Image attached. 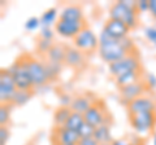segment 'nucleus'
Segmentation results:
<instances>
[{"label": "nucleus", "mask_w": 156, "mask_h": 145, "mask_svg": "<svg viewBox=\"0 0 156 145\" xmlns=\"http://www.w3.org/2000/svg\"><path fill=\"white\" fill-rule=\"evenodd\" d=\"M99 56L107 64H113V62L124 59L130 53L125 49V47L121 44V40L112 39L104 31L99 34Z\"/></svg>", "instance_id": "1"}, {"label": "nucleus", "mask_w": 156, "mask_h": 145, "mask_svg": "<svg viewBox=\"0 0 156 145\" xmlns=\"http://www.w3.org/2000/svg\"><path fill=\"white\" fill-rule=\"evenodd\" d=\"M108 16L109 18H113V20L122 21L130 30H134L139 23V18H138L139 13L136 11V8L129 7L124 0L115 2L112 4L108 9Z\"/></svg>", "instance_id": "2"}, {"label": "nucleus", "mask_w": 156, "mask_h": 145, "mask_svg": "<svg viewBox=\"0 0 156 145\" xmlns=\"http://www.w3.org/2000/svg\"><path fill=\"white\" fill-rule=\"evenodd\" d=\"M5 70L13 76L17 89H26V91L34 89L31 76L27 67V56H21L11 66L5 67Z\"/></svg>", "instance_id": "3"}, {"label": "nucleus", "mask_w": 156, "mask_h": 145, "mask_svg": "<svg viewBox=\"0 0 156 145\" xmlns=\"http://www.w3.org/2000/svg\"><path fill=\"white\" fill-rule=\"evenodd\" d=\"M108 70H109V74L113 76V78H117V76L124 75L130 71L142 70V67H140V60H139V56H138V53H136V51L130 53V55H128L126 57H124V59L113 62V64H109Z\"/></svg>", "instance_id": "4"}, {"label": "nucleus", "mask_w": 156, "mask_h": 145, "mask_svg": "<svg viewBox=\"0 0 156 145\" xmlns=\"http://www.w3.org/2000/svg\"><path fill=\"white\" fill-rule=\"evenodd\" d=\"M129 122L134 131L146 136L150 132H152L154 127L156 126V112H147V113H138L129 115Z\"/></svg>", "instance_id": "5"}, {"label": "nucleus", "mask_w": 156, "mask_h": 145, "mask_svg": "<svg viewBox=\"0 0 156 145\" xmlns=\"http://www.w3.org/2000/svg\"><path fill=\"white\" fill-rule=\"evenodd\" d=\"M85 122L94 127L101 124H111V114L101 100H96L91 108L83 114Z\"/></svg>", "instance_id": "6"}, {"label": "nucleus", "mask_w": 156, "mask_h": 145, "mask_svg": "<svg viewBox=\"0 0 156 145\" xmlns=\"http://www.w3.org/2000/svg\"><path fill=\"white\" fill-rule=\"evenodd\" d=\"M73 47H76L83 53H92L99 48V36L90 27L86 26L73 39Z\"/></svg>", "instance_id": "7"}, {"label": "nucleus", "mask_w": 156, "mask_h": 145, "mask_svg": "<svg viewBox=\"0 0 156 145\" xmlns=\"http://www.w3.org/2000/svg\"><path fill=\"white\" fill-rule=\"evenodd\" d=\"M27 67H29V72H30L34 88L43 87L50 82L47 67H46V62L38 60L35 57L27 56Z\"/></svg>", "instance_id": "8"}, {"label": "nucleus", "mask_w": 156, "mask_h": 145, "mask_svg": "<svg viewBox=\"0 0 156 145\" xmlns=\"http://www.w3.org/2000/svg\"><path fill=\"white\" fill-rule=\"evenodd\" d=\"M17 91V86L14 83L13 76L3 69L0 71V101L4 105H12L13 96Z\"/></svg>", "instance_id": "9"}, {"label": "nucleus", "mask_w": 156, "mask_h": 145, "mask_svg": "<svg viewBox=\"0 0 156 145\" xmlns=\"http://www.w3.org/2000/svg\"><path fill=\"white\" fill-rule=\"evenodd\" d=\"M128 112L129 115L138 114V113H147V112H156V100L152 95L144 93L143 96L130 101L128 104Z\"/></svg>", "instance_id": "10"}, {"label": "nucleus", "mask_w": 156, "mask_h": 145, "mask_svg": "<svg viewBox=\"0 0 156 145\" xmlns=\"http://www.w3.org/2000/svg\"><path fill=\"white\" fill-rule=\"evenodd\" d=\"M83 27H86L85 21L57 20L56 25H55V31L57 32V35H60L62 38H66V39H74Z\"/></svg>", "instance_id": "11"}, {"label": "nucleus", "mask_w": 156, "mask_h": 145, "mask_svg": "<svg viewBox=\"0 0 156 145\" xmlns=\"http://www.w3.org/2000/svg\"><path fill=\"white\" fill-rule=\"evenodd\" d=\"M147 87H146L143 79L136 82V83L133 84H129V86H125V87H121L120 88V99H121V103H122L125 106H128V104L130 101H133L135 99L143 96L144 93H147Z\"/></svg>", "instance_id": "12"}, {"label": "nucleus", "mask_w": 156, "mask_h": 145, "mask_svg": "<svg viewBox=\"0 0 156 145\" xmlns=\"http://www.w3.org/2000/svg\"><path fill=\"white\" fill-rule=\"evenodd\" d=\"M107 35L112 39H117V40H121L124 38H128L129 36V32H130V29L125 25L122 21H119V20H113V18H108L105 21L104 26H103V30Z\"/></svg>", "instance_id": "13"}, {"label": "nucleus", "mask_w": 156, "mask_h": 145, "mask_svg": "<svg viewBox=\"0 0 156 145\" xmlns=\"http://www.w3.org/2000/svg\"><path fill=\"white\" fill-rule=\"evenodd\" d=\"M55 145H69V144H78L80 135L76 131L68 130L65 127H55L52 135Z\"/></svg>", "instance_id": "14"}, {"label": "nucleus", "mask_w": 156, "mask_h": 145, "mask_svg": "<svg viewBox=\"0 0 156 145\" xmlns=\"http://www.w3.org/2000/svg\"><path fill=\"white\" fill-rule=\"evenodd\" d=\"M96 100H98V99H96V97H92L91 93L77 95V96H74V97H73L70 109H72V112L85 114L87 110L91 108L92 104H94Z\"/></svg>", "instance_id": "15"}, {"label": "nucleus", "mask_w": 156, "mask_h": 145, "mask_svg": "<svg viewBox=\"0 0 156 145\" xmlns=\"http://www.w3.org/2000/svg\"><path fill=\"white\" fill-rule=\"evenodd\" d=\"M64 64L70 67H76V69L82 67L85 64V53L80 49H77L76 47H66Z\"/></svg>", "instance_id": "16"}, {"label": "nucleus", "mask_w": 156, "mask_h": 145, "mask_svg": "<svg viewBox=\"0 0 156 145\" xmlns=\"http://www.w3.org/2000/svg\"><path fill=\"white\" fill-rule=\"evenodd\" d=\"M58 20H65V21H85L83 20V12L82 8L76 5V4H70V5H65L58 13Z\"/></svg>", "instance_id": "17"}, {"label": "nucleus", "mask_w": 156, "mask_h": 145, "mask_svg": "<svg viewBox=\"0 0 156 145\" xmlns=\"http://www.w3.org/2000/svg\"><path fill=\"white\" fill-rule=\"evenodd\" d=\"M94 139L99 144H111L113 141L112 132H111V124H101L95 127Z\"/></svg>", "instance_id": "18"}, {"label": "nucleus", "mask_w": 156, "mask_h": 145, "mask_svg": "<svg viewBox=\"0 0 156 145\" xmlns=\"http://www.w3.org/2000/svg\"><path fill=\"white\" fill-rule=\"evenodd\" d=\"M139 80H142V70L130 71V72H126L124 75H120V76H117V78H115V82H116V84L119 86V88L136 83V82H139Z\"/></svg>", "instance_id": "19"}, {"label": "nucleus", "mask_w": 156, "mask_h": 145, "mask_svg": "<svg viewBox=\"0 0 156 145\" xmlns=\"http://www.w3.org/2000/svg\"><path fill=\"white\" fill-rule=\"evenodd\" d=\"M65 53H66V47L65 46H62V44H53V47L50 49V52L46 55L47 61L57 62V64H64Z\"/></svg>", "instance_id": "20"}, {"label": "nucleus", "mask_w": 156, "mask_h": 145, "mask_svg": "<svg viewBox=\"0 0 156 145\" xmlns=\"http://www.w3.org/2000/svg\"><path fill=\"white\" fill-rule=\"evenodd\" d=\"M72 114V109L68 106H58L53 112V123L55 127H64Z\"/></svg>", "instance_id": "21"}, {"label": "nucleus", "mask_w": 156, "mask_h": 145, "mask_svg": "<svg viewBox=\"0 0 156 145\" xmlns=\"http://www.w3.org/2000/svg\"><path fill=\"white\" fill-rule=\"evenodd\" d=\"M56 20L57 18V9L56 8H50L47 11L43 12V14L41 16V23L42 27H51L52 25H56Z\"/></svg>", "instance_id": "22"}, {"label": "nucleus", "mask_w": 156, "mask_h": 145, "mask_svg": "<svg viewBox=\"0 0 156 145\" xmlns=\"http://www.w3.org/2000/svg\"><path fill=\"white\" fill-rule=\"evenodd\" d=\"M85 123V118H83V114L81 113H76V112H72L69 119H68V122L65 123L64 127L68 128V130H72V131H76L78 132V130L82 124Z\"/></svg>", "instance_id": "23"}, {"label": "nucleus", "mask_w": 156, "mask_h": 145, "mask_svg": "<svg viewBox=\"0 0 156 145\" xmlns=\"http://www.w3.org/2000/svg\"><path fill=\"white\" fill-rule=\"evenodd\" d=\"M31 96H33V89H31V91L17 89L16 93H14V96H13L12 105H16V106H22V105H25L27 101L31 99Z\"/></svg>", "instance_id": "24"}, {"label": "nucleus", "mask_w": 156, "mask_h": 145, "mask_svg": "<svg viewBox=\"0 0 156 145\" xmlns=\"http://www.w3.org/2000/svg\"><path fill=\"white\" fill-rule=\"evenodd\" d=\"M46 67H47V72H48V78H50V82L56 79L60 71L62 69V64H57V62H51L47 61L46 62Z\"/></svg>", "instance_id": "25"}, {"label": "nucleus", "mask_w": 156, "mask_h": 145, "mask_svg": "<svg viewBox=\"0 0 156 145\" xmlns=\"http://www.w3.org/2000/svg\"><path fill=\"white\" fill-rule=\"evenodd\" d=\"M94 132H95V127L89 123H83L78 130V135L80 139H89V137H94Z\"/></svg>", "instance_id": "26"}, {"label": "nucleus", "mask_w": 156, "mask_h": 145, "mask_svg": "<svg viewBox=\"0 0 156 145\" xmlns=\"http://www.w3.org/2000/svg\"><path fill=\"white\" fill-rule=\"evenodd\" d=\"M55 43H52V40H44V39H41L39 38V40L37 43V49L39 53H42V55H47L50 49L53 47Z\"/></svg>", "instance_id": "27"}, {"label": "nucleus", "mask_w": 156, "mask_h": 145, "mask_svg": "<svg viewBox=\"0 0 156 145\" xmlns=\"http://www.w3.org/2000/svg\"><path fill=\"white\" fill-rule=\"evenodd\" d=\"M11 105H4L2 104V108H0V124L2 126H7L9 122V118H11Z\"/></svg>", "instance_id": "28"}, {"label": "nucleus", "mask_w": 156, "mask_h": 145, "mask_svg": "<svg viewBox=\"0 0 156 145\" xmlns=\"http://www.w3.org/2000/svg\"><path fill=\"white\" fill-rule=\"evenodd\" d=\"M41 26H42L41 17H30V18H27L25 22V29L27 31H35L37 29H39Z\"/></svg>", "instance_id": "29"}, {"label": "nucleus", "mask_w": 156, "mask_h": 145, "mask_svg": "<svg viewBox=\"0 0 156 145\" xmlns=\"http://www.w3.org/2000/svg\"><path fill=\"white\" fill-rule=\"evenodd\" d=\"M144 36L151 44L156 47V26H147L144 29Z\"/></svg>", "instance_id": "30"}, {"label": "nucleus", "mask_w": 156, "mask_h": 145, "mask_svg": "<svg viewBox=\"0 0 156 145\" xmlns=\"http://www.w3.org/2000/svg\"><path fill=\"white\" fill-rule=\"evenodd\" d=\"M143 82H144V84H146V87H147L148 91L156 89V75L152 74V72H147V74L144 75Z\"/></svg>", "instance_id": "31"}, {"label": "nucleus", "mask_w": 156, "mask_h": 145, "mask_svg": "<svg viewBox=\"0 0 156 145\" xmlns=\"http://www.w3.org/2000/svg\"><path fill=\"white\" fill-rule=\"evenodd\" d=\"M55 30H52L51 27H41V31H39V38L44 40H53V36H55Z\"/></svg>", "instance_id": "32"}, {"label": "nucleus", "mask_w": 156, "mask_h": 145, "mask_svg": "<svg viewBox=\"0 0 156 145\" xmlns=\"http://www.w3.org/2000/svg\"><path fill=\"white\" fill-rule=\"evenodd\" d=\"M9 139V130L7 126L0 127V145H5Z\"/></svg>", "instance_id": "33"}, {"label": "nucleus", "mask_w": 156, "mask_h": 145, "mask_svg": "<svg viewBox=\"0 0 156 145\" xmlns=\"http://www.w3.org/2000/svg\"><path fill=\"white\" fill-rule=\"evenodd\" d=\"M58 101H60V106H68V108H70L73 97L68 93H61L58 96Z\"/></svg>", "instance_id": "34"}, {"label": "nucleus", "mask_w": 156, "mask_h": 145, "mask_svg": "<svg viewBox=\"0 0 156 145\" xmlns=\"http://www.w3.org/2000/svg\"><path fill=\"white\" fill-rule=\"evenodd\" d=\"M148 8H150V0H138L136 2V11H138V13L148 12Z\"/></svg>", "instance_id": "35"}, {"label": "nucleus", "mask_w": 156, "mask_h": 145, "mask_svg": "<svg viewBox=\"0 0 156 145\" xmlns=\"http://www.w3.org/2000/svg\"><path fill=\"white\" fill-rule=\"evenodd\" d=\"M77 145H100V144L94 137H89V139H80Z\"/></svg>", "instance_id": "36"}, {"label": "nucleus", "mask_w": 156, "mask_h": 145, "mask_svg": "<svg viewBox=\"0 0 156 145\" xmlns=\"http://www.w3.org/2000/svg\"><path fill=\"white\" fill-rule=\"evenodd\" d=\"M111 145H134V144L129 141L128 139H113Z\"/></svg>", "instance_id": "37"}, {"label": "nucleus", "mask_w": 156, "mask_h": 145, "mask_svg": "<svg viewBox=\"0 0 156 145\" xmlns=\"http://www.w3.org/2000/svg\"><path fill=\"white\" fill-rule=\"evenodd\" d=\"M150 14L156 20V0H150V8H148Z\"/></svg>", "instance_id": "38"}, {"label": "nucleus", "mask_w": 156, "mask_h": 145, "mask_svg": "<svg viewBox=\"0 0 156 145\" xmlns=\"http://www.w3.org/2000/svg\"><path fill=\"white\" fill-rule=\"evenodd\" d=\"M154 145H156V133H155V136H154Z\"/></svg>", "instance_id": "39"}, {"label": "nucleus", "mask_w": 156, "mask_h": 145, "mask_svg": "<svg viewBox=\"0 0 156 145\" xmlns=\"http://www.w3.org/2000/svg\"><path fill=\"white\" fill-rule=\"evenodd\" d=\"M100 145H111V144H100Z\"/></svg>", "instance_id": "40"}, {"label": "nucleus", "mask_w": 156, "mask_h": 145, "mask_svg": "<svg viewBox=\"0 0 156 145\" xmlns=\"http://www.w3.org/2000/svg\"><path fill=\"white\" fill-rule=\"evenodd\" d=\"M69 145H77V144H69Z\"/></svg>", "instance_id": "41"}]
</instances>
